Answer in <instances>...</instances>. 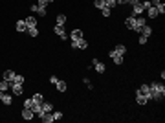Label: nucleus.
Masks as SVG:
<instances>
[{
	"mask_svg": "<svg viewBox=\"0 0 165 123\" xmlns=\"http://www.w3.org/2000/svg\"><path fill=\"white\" fill-rule=\"evenodd\" d=\"M42 110H44V112H53L55 108H53L51 103H46V101H42Z\"/></svg>",
	"mask_w": 165,
	"mask_h": 123,
	"instance_id": "nucleus-24",
	"label": "nucleus"
},
{
	"mask_svg": "<svg viewBox=\"0 0 165 123\" xmlns=\"http://www.w3.org/2000/svg\"><path fill=\"white\" fill-rule=\"evenodd\" d=\"M136 2H138V0H128V4H130V6H132V4H136Z\"/></svg>",
	"mask_w": 165,
	"mask_h": 123,
	"instance_id": "nucleus-40",
	"label": "nucleus"
},
{
	"mask_svg": "<svg viewBox=\"0 0 165 123\" xmlns=\"http://www.w3.org/2000/svg\"><path fill=\"white\" fill-rule=\"evenodd\" d=\"M112 61H114L116 64H121V63H123V57H116V59H112Z\"/></svg>",
	"mask_w": 165,
	"mask_h": 123,
	"instance_id": "nucleus-36",
	"label": "nucleus"
},
{
	"mask_svg": "<svg viewBox=\"0 0 165 123\" xmlns=\"http://www.w3.org/2000/svg\"><path fill=\"white\" fill-rule=\"evenodd\" d=\"M22 118H24L26 121H31L33 118H35V114H33L31 108H22Z\"/></svg>",
	"mask_w": 165,
	"mask_h": 123,
	"instance_id": "nucleus-11",
	"label": "nucleus"
},
{
	"mask_svg": "<svg viewBox=\"0 0 165 123\" xmlns=\"http://www.w3.org/2000/svg\"><path fill=\"white\" fill-rule=\"evenodd\" d=\"M72 48H79V50H86V48H88L86 39L82 37V39H79V40H72Z\"/></svg>",
	"mask_w": 165,
	"mask_h": 123,
	"instance_id": "nucleus-8",
	"label": "nucleus"
},
{
	"mask_svg": "<svg viewBox=\"0 0 165 123\" xmlns=\"http://www.w3.org/2000/svg\"><path fill=\"white\" fill-rule=\"evenodd\" d=\"M156 9L160 11V15H163V13H165V4H163V2H161V4H158V6H156Z\"/></svg>",
	"mask_w": 165,
	"mask_h": 123,
	"instance_id": "nucleus-33",
	"label": "nucleus"
},
{
	"mask_svg": "<svg viewBox=\"0 0 165 123\" xmlns=\"http://www.w3.org/2000/svg\"><path fill=\"white\" fill-rule=\"evenodd\" d=\"M40 119H42L44 123H51V121H55V119H53V114H51V112H44L42 116H40Z\"/></svg>",
	"mask_w": 165,
	"mask_h": 123,
	"instance_id": "nucleus-21",
	"label": "nucleus"
},
{
	"mask_svg": "<svg viewBox=\"0 0 165 123\" xmlns=\"http://www.w3.org/2000/svg\"><path fill=\"white\" fill-rule=\"evenodd\" d=\"M57 81H59V79H57V76H51V77H50V83H51V85H55Z\"/></svg>",
	"mask_w": 165,
	"mask_h": 123,
	"instance_id": "nucleus-37",
	"label": "nucleus"
},
{
	"mask_svg": "<svg viewBox=\"0 0 165 123\" xmlns=\"http://www.w3.org/2000/svg\"><path fill=\"white\" fill-rule=\"evenodd\" d=\"M143 6H145V9L150 8V0H143Z\"/></svg>",
	"mask_w": 165,
	"mask_h": 123,
	"instance_id": "nucleus-38",
	"label": "nucleus"
},
{
	"mask_svg": "<svg viewBox=\"0 0 165 123\" xmlns=\"http://www.w3.org/2000/svg\"><path fill=\"white\" fill-rule=\"evenodd\" d=\"M94 6L97 9H103V8H105V2H103V0H94Z\"/></svg>",
	"mask_w": 165,
	"mask_h": 123,
	"instance_id": "nucleus-31",
	"label": "nucleus"
},
{
	"mask_svg": "<svg viewBox=\"0 0 165 123\" xmlns=\"http://www.w3.org/2000/svg\"><path fill=\"white\" fill-rule=\"evenodd\" d=\"M136 103H138V105H147V103H149V99L136 90Z\"/></svg>",
	"mask_w": 165,
	"mask_h": 123,
	"instance_id": "nucleus-15",
	"label": "nucleus"
},
{
	"mask_svg": "<svg viewBox=\"0 0 165 123\" xmlns=\"http://www.w3.org/2000/svg\"><path fill=\"white\" fill-rule=\"evenodd\" d=\"M24 20H26V26H28V28H37V18L33 17V15H30V17L24 18Z\"/></svg>",
	"mask_w": 165,
	"mask_h": 123,
	"instance_id": "nucleus-16",
	"label": "nucleus"
},
{
	"mask_svg": "<svg viewBox=\"0 0 165 123\" xmlns=\"http://www.w3.org/2000/svg\"><path fill=\"white\" fill-rule=\"evenodd\" d=\"M26 31L30 33V37H37V35H39V30H37V28H28Z\"/></svg>",
	"mask_w": 165,
	"mask_h": 123,
	"instance_id": "nucleus-28",
	"label": "nucleus"
},
{
	"mask_svg": "<svg viewBox=\"0 0 165 123\" xmlns=\"http://www.w3.org/2000/svg\"><path fill=\"white\" fill-rule=\"evenodd\" d=\"M15 28H17V31H18V33L26 31V30H28V26H26V20H17V26H15Z\"/></svg>",
	"mask_w": 165,
	"mask_h": 123,
	"instance_id": "nucleus-19",
	"label": "nucleus"
},
{
	"mask_svg": "<svg viewBox=\"0 0 165 123\" xmlns=\"http://www.w3.org/2000/svg\"><path fill=\"white\" fill-rule=\"evenodd\" d=\"M125 26H127V30H134V26H136V17L134 15H130L125 18Z\"/></svg>",
	"mask_w": 165,
	"mask_h": 123,
	"instance_id": "nucleus-12",
	"label": "nucleus"
},
{
	"mask_svg": "<svg viewBox=\"0 0 165 123\" xmlns=\"http://www.w3.org/2000/svg\"><path fill=\"white\" fill-rule=\"evenodd\" d=\"M138 92H140L141 95H145L149 101H152V92H150V86L149 85H141L140 88H138Z\"/></svg>",
	"mask_w": 165,
	"mask_h": 123,
	"instance_id": "nucleus-5",
	"label": "nucleus"
},
{
	"mask_svg": "<svg viewBox=\"0 0 165 123\" xmlns=\"http://www.w3.org/2000/svg\"><path fill=\"white\" fill-rule=\"evenodd\" d=\"M127 53V46L125 44H116V48L114 50H110V59H116V57H123Z\"/></svg>",
	"mask_w": 165,
	"mask_h": 123,
	"instance_id": "nucleus-2",
	"label": "nucleus"
},
{
	"mask_svg": "<svg viewBox=\"0 0 165 123\" xmlns=\"http://www.w3.org/2000/svg\"><path fill=\"white\" fill-rule=\"evenodd\" d=\"M57 24L59 26H64L66 24V15H57Z\"/></svg>",
	"mask_w": 165,
	"mask_h": 123,
	"instance_id": "nucleus-27",
	"label": "nucleus"
},
{
	"mask_svg": "<svg viewBox=\"0 0 165 123\" xmlns=\"http://www.w3.org/2000/svg\"><path fill=\"white\" fill-rule=\"evenodd\" d=\"M118 4H128V0H116Z\"/></svg>",
	"mask_w": 165,
	"mask_h": 123,
	"instance_id": "nucleus-39",
	"label": "nucleus"
},
{
	"mask_svg": "<svg viewBox=\"0 0 165 123\" xmlns=\"http://www.w3.org/2000/svg\"><path fill=\"white\" fill-rule=\"evenodd\" d=\"M140 33H141L143 37H147V39H149L150 35H152V28H150V26H147V24H145V26H143V28H141V31H140Z\"/></svg>",
	"mask_w": 165,
	"mask_h": 123,
	"instance_id": "nucleus-18",
	"label": "nucleus"
},
{
	"mask_svg": "<svg viewBox=\"0 0 165 123\" xmlns=\"http://www.w3.org/2000/svg\"><path fill=\"white\" fill-rule=\"evenodd\" d=\"M0 103H4L6 107H9L13 103V95L8 94V92H2V90H0Z\"/></svg>",
	"mask_w": 165,
	"mask_h": 123,
	"instance_id": "nucleus-6",
	"label": "nucleus"
},
{
	"mask_svg": "<svg viewBox=\"0 0 165 123\" xmlns=\"http://www.w3.org/2000/svg\"><path fill=\"white\" fill-rule=\"evenodd\" d=\"M9 88H11V83H9V81H6V79L0 81V90H2V92H8Z\"/></svg>",
	"mask_w": 165,
	"mask_h": 123,
	"instance_id": "nucleus-22",
	"label": "nucleus"
},
{
	"mask_svg": "<svg viewBox=\"0 0 165 123\" xmlns=\"http://www.w3.org/2000/svg\"><path fill=\"white\" fill-rule=\"evenodd\" d=\"M11 92L15 95H20L24 92V88H22V85H18V83H11Z\"/></svg>",
	"mask_w": 165,
	"mask_h": 123,
	"instance_id": "nucleus-13",
	"label": "nucleus"
},
{
	"mask_svg": "<svg viewBox=\"0 0 165 123\" xmlns=\"http://www.w3.org/2000/svg\"><path fill=\"white\" fill-rule=\"evenodd\" d=\"M33 105H35V101H33V98H28V99L24 101V108H31Z\"/></svg>",
	"mask_w": 165,
	"mask_h": 123,
	"instance_id": "nucleus-26",
	"label": "nucleus"
},
{
	"mask_svg": "<svg viewBox=\"0 0 165 123\" xmlns=\"http://www.w3.org/2000/svg\"><path fill=\"white\" fill-rule=\"evenodd\" d=\"M53 31H55V35H59V37L63 39V40H66V39H68V33H66V30H64V26H59V24H55Z\"/></svg>",
	"mask_w": 165,
	"mask_h": 123,
	"instance_id": "nucleus-7",
	"label": "nucleus"
},
{
	"mask_svg": "<svg viewBox=\"0 0 165 123\" xmlns=\"http://www.w3.org/2000/svg\"><path fill=\"white\" fill-rule=\"evenodd\" d=\"M101 13H103V17H110V15H112V9H110V8H106V6H105V8L101 9Z\"/></svg>",
	"mask_w": 165,
	"mask_h": 123,
	"instance_id": "nucleus-29",
	"label": "nucleus"
},
{
	"mask_svg": "<svg viewBox=\"0 0 165 123\" xmlns=\"http://www.w3.org/2000/svg\"><path fill=\"white\" fill-rule=\"evenodd\" d=\"M92 66H94V68H95V70H97L99 74H103V72L106 70V66H105V63H101L99 59H92Z\"/></svg>",
	"mask_w": 165,
	"mask_h": 123,
	"instance_id": "nucleus-10",
	"label": "nucleus"
},
{
	"mask_svg": "<svg viewBox=\"0 0 165 123\" xmlns=\"http://www.w3.org/2000/svg\"><path fill=\"white\" fill-rule=\"evenodd\" d=\"M33 13H37V15L40 17H46V8L44 6H39V4H31V8H30Z\"/></svg>",
	"mask_w": 165,
	"mask_h": 123,
	"instance_id": "nucleus-9",
	"label": "nucleus"
},
{
	"mask_svg": "<svg viewBox=\"0 0 165 123\" xmlns=\"http://www.w3.org/2000/svg\"><path fill=\"white\" fill-rule=\"evenodd\" d=\"M55 88H57L59 92H66V88H68V85H66V81H57V83H55Z\"/></svg>",
	"mask_w": 165,
	"mask_h": 123,
	"instance_id": "nucleus-20",
	"label": "nucleus"
},
{
	"mask_svg": "<svg viewBox=\"0 0 165 123\" xmlns=\"http://www.w3.org/2000/svg\"><path fill=\"white\" fill-rule=\"evenodd\" d=\"M33 101H35V103H42V101H44L42 94H35V95H33Z\"/></svg>",
	"mask_w": 165,
	"mask_h": 123,
	"instance_id": "nucleus-30",
	"label": "nucleus"
},
{
	"mask_svg": "<svg viewBox=\"0 0 165 123\" xmlns=\"http://www.w3.org/2000/svg\"><path fill=\"white\" fill-rule=\"evenodd\" d=\"M85 35H82V31L81 30H72V33H70V39L72 40H79V39H82Z\"/></svg>",
	"mask_w": 165,
	"mask_h": 123,
	"instance_id": "nucleus-17",
	"label": "nucleus"
},
{
	"mask_svg": "<svg viewBox=\"0 0 165 123\" xmlns=\"http://www.w3.org/2000/svg\"><path fill=\"white\" fill-rule=\"evenodd\" d=\"M140 44H147V37H143V35H140V40H138Z\"/></svg>",
	"mask_w": 165,
	"mask_h": 123,
	"instance_id": "nucleus-35",
	"label": "nucleus"
},
{
	"mask_svg": "<svg viewBox=\"0 0 165 123\" xmlns=\"http://www.w3.org/2000/svg\"><path fill=\"white\" fill-rule=\"evenodd\" d=\"M24 81H26V77H24V76H20V74H17V76H15V79H13L11 83H18V85H24Z\"/></svg>",
	"mask_w": 165,
	"mask_h": 123,
	"instance_id": "nucleus-25",
	"label": "nucleus"
},
{
	"mask_svg": "<svg viewBox=\"0 0 165 123\" xmlns=\"http://www.w3.org/2000/svg\"><path fill=\"white\" fill-rule=\"evenodd\" d=\"M145 24H147V18L143 17V15H138V17H136V26H134V30H132V31H138V33H140L141 28H143Z\"/></svg>",
	"mask_w": 165,
	"mask_h": 123,
	"instance_id": "nucleus-4",
	"label": "nucleus"
},
{
	"mask_svg": "<svg viewBox=\"0 0 165 123\" xmlns=\"http://www.w3.org/2000/svg\"><path fill=\"white\" fill-rule=\"evenodd\" d=\"M147 11H149V17H150V18H156L158 15H160V11H158V9L154 8V6H150V8H149Z\"/></svg>",
	"mask_w": 165,
	"mask_h": 123,
	"instance_id": "nucleus-23",
	"label": "nucleus"
},
{
	"mask_svg": "<svg viewBox=\"0 0 165 123\" xmlns=\"http://www.w3.org/2000/svg\"><path fill=\"white\" fill-rule=\"evenodd\" d=\"M143 11H145V6H143V0H138L136 4H132V15H134V17L141 15Z\"/></svg>",
	"mask_w": 165,
	"mask_h": 123,
	"instance_id": "nucleus-3",
	"label": "nucleus"
},
{
	"mask_svg": "<svg viewBox=\"0 0 165 123\" xmlns=\"http://www.w3.org/2000/svg\"><path fill=\"white\" fill-rule=\"evenodd\" d=\"M150 92H152V101H163L165 98V86L163 83H150Z\"/></svg>",
	"mask_w": 165,
	"mask_h": 123,
	"instance_id": "nucleus-1",
	"label": "nucleus"
},
{
	"mask_svg": "<svg viewBox=\"0 0 165 123\" xmlns=\"http://www.w3.org/2000/svg\"><path fill=\"white\" fill-rule=\"evenodd\" d=\"M15 76H17V74L13 72V70H6V72L2 74V79H6V81H9V83H11V81L15 79Z\"/></svg>",
	"mask_w": 165,
	"mask_h": 123,
	"instance_id": "nucleus-14",
	"label": "nucleus"
},
{
	"mask_svg": "<svg viewBox=\"0 0 165 123\" xmlns=\"http://www.w3.org/2000/svg\"><path fill=\"white\" fill-rule=\"evenodd\" d=\"M51 2H53V0H39L37 4H39V6H44V8H46V6H48V4H51Z\"/></svg>",
	"mask_w": 165,
	"mask_h": 123,
	"instance_id": "nucleus-34",
	"label": "nucleus"
},
{
	"mask_svg": "<svg viewBox=\"0 0 165 123\" xmlns=\"http://www.w3.org/2000/svg\"><path fill=\"white\" fill-rule=\"evenodd\" d=\"M51 114H53V119H55V121H57V119H61V118H63V112H61V110H53Z\"/></svg>",
	"mask_w": 165,
	"mask_h": 123,
	"instance_id": "nucleus-32",
	"label": "nucleus"
}]
</instances>
